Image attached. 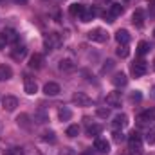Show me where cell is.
<instances>
[{
  "mask_svg": "<svg viewBox=\"0 0 155 155\" xmlns=\"http://www.w3.org/2000/svg\"><path fill=\"white\" fill-rule=\"evenodd\" d=\"M60 43H61V38H60L58 33H49V35L43 36V45H45L47 51H54V49H58Z\"/></svg>",
  "mask_w": 155,
  "mask_h": 155,
  "instance_id": "cell-1",
  "label": "cell"
},
{
  "mask_svg": "<svg viewBox=\"0 0 155 155\" xmlns=\"http://www.w3.org/2000/svg\"><path fill=\"white\" fill-rule=\"evenodd\" d=\"M88 40L90 41H96V43H105L107 40H108V33L107 31H103V29H92V31H88Z\"/></svg>",
  "mask_w": 155,
  "mask_h": 155,
  "instance_id": "cell-2",
  "label": "cell"
},
{
  "mask_svg": "<svg viewBox=\"0 0 155 155\" xmlns=\"http://www.w3.org/2000/svg\"><path fill=\"white\" fill-rule=\"evenodd\" d=\"M130 71H132V74H134L135 78H141V76H144V74H146L148 65H146V61H144V60H135V61L132 63Z\"/></svg>",
  "mask_w": 155,
  "mask_h": 155,
  "instance_id": "cell-3",
  "label": "cell"
},
{
  "mask_svg": "<svg viewBox=\"0 0 155 155\" xmlns=\"http://www.w3.org/2000/svg\"><path fill=\"white\" fill-rule=\"evenodd\" d=\"M25 54H27V47H25V45H15V47L11 49V58H13L15 61H22V60L25 58Z\"/></svg>",
  "mask_w": 155,
  "mask_h": 155,
  "instance_id": "cell-4",
  "label": "cell"
},
{
  "mask_svg": "<svg viewBox=\"0 0 155 155\" xmlns=\"http://www.w3.org/2000/svg\"><path fill=\"white\" fill-rule=\"evenodd\" d=\"M2 107H4V110L13 112V110H16V107H18V99H16L15 96H4V97H2Z\"/></svg>",
  "mask_w": 155,
  "mask_h": 155,
  "instance_id": "cell-5",
  "label": "cell"
},
{
  "mask_svg": "<svg viewBox=\"0 0 155 155\" xmlns=\"http://www.w3.org/2000/svg\"><path fill=\"white\" fill-rule=\"evenodd\" d=\"M128 144H130V150L139 152V150H141V146H143V139H141V135H139L137 132H132V134H130V137H128Z\"/></svg>",
  "mask_w": 155,
  "mask_h": 155,
  "instance_id": "cell-6",
  "label": "cell"
},
{
  "mask_svg": "<svg viewBox=\"0 0 155 155\" xmlns=\"http://www.w3.org/2000/svg\"><path fill=\"white\" fill-rule=\"evenodd\" d=\"M152 121H155V108L152 110H144L137 116V123L139 124H150Z\"/></svg>",
  "mask_w": 155,
  "mask_h": 155,
  "instance_id": "cell-7",
  "label": "cell"
},
{
  "mask_svg": "<svg viewBox=\"0 0 155 155\" xmlns=\"http://www.w3.org/2000/svg\"><path fill=\"white\" fill-rule=\"evenodd\" d=\"M72 103L78 105V107H88L92 101H90V97H88L85 92H76V94L72 96Z\"/></svg>",
  "mask_w": 155,
  "mask_h": 155,
  "instance_id": "cell-8",
  "label": "cell"
},
{
  "mask_svg": "<svg viewBox=\"0 0 155 155\" xmlns=\"http://www.w3.org/2000/svg\"><path fill=\"white\" fill-rule=\"evenodd\" d=\"M24 88H25V92L31 94V96L38 92V85H36V81L31 76H24Z\"/></svg>",
  "mask_w": 155,
  "mask_h": 155,
  "instance_id": "cell-9",
  "label": "cell"
},
{
  "mask_svg": "<svg viewBox=\"0 0 155 155\" xmlns=\"http://www.w3.org/2000/svg\"><path fill=\"white\" fill-rule=\"evenodd\" d=\"M121 92H117V90H114V92H110L108 96H107V105L108 107H112V108H117V107H121Z\"/></svg>",
  "mask_w": 155,
  "mask_h": 155,
  "instance_id": "cell-10",
  "label": "cell"
},
{
  "mask_svg": "<svg viewBox=\"0 0 155 155\" xmlns=\"http://www.w3.org/2000/svg\"><path fill=\"white\" fill-rule=\"evenodd\" d=\"M96 15H97V11H96L94 7H87V5H83V11L79 13V16H78V18H79L81 22H90Z\"/></svg>",
  "mask_w": 155,
  "mask_h": 155,
  "instance_id": "cell-11",
  "label": "cell"
},
{
  "mask_svg": "<svg viewBox=\"0 0 155 155\" xmlns=\"http://www.w3.org/2000/svg\"><path fill=\"white\" fill-rule=\"evenodd\" d=\"M94 150L97 153H108L110 152V143L107 139H96L94 141Z\"/></svg>",
  "mask_w": 155,
  "mask_h": 155,
  "instance_id": "cell-12",
  "label": "cell"
},
{
  "mask_svg": "<svg viewBox=\"0 0 155 155\" xmlns=\"http://www.w3.org/2000/svg\"><path fill=\"white\" fill-rule=\"evenodd\" d=\"M43 92H45L47 96H58V94H60V85L54 83V81H49V83H45Z\"/></svg>",
  "mask_w": 155,
  "mask_h": 155,
  "instance_id": "cell-13",
  "label": "cell"
},
{
  "mask_svg": "<svg viewBox=\"0 0 155 155\" xmlns=\"http://www.w3.org/2000/svg\"><path fill=\"white\" fill-rule=\"evenodd\" d=\"M29 67H31V69H36V71L41 69V67H43V56L38 54V52L33 54V56L29 58Z\"/></svg>",
  "mask_w": 155,
  "mask_h": 155,
  "instance_id": "cell-14",
  "label": "cell"
},
{
  "mask_svg": "<svg viewBox=\"0 0 155 155\" xmlns=\"http://www.w3.org/2000/svg\"><path fill=\"white\" fill-rule=\"evenodd\" d=\"M116 40L119 45H126L128 41H130V33L126 31V29H119L116 33Z\"/></svg>",
  "mask_w": 155,
  "mask_h": 155,
  "instance_id": "cell-15",
  "label": "cell"
},
{
  "mask_svg": "<svg viewBox=\"0 0 155 155\" xmlns=\"http://www.w3.org/2000/svg\"><path fill=\"white\" fill-rule=\"evenodd\" d=\"M128 124V117L124 116V114H119V116L114 117V121H112V126L116 128V130H119V128H124Z\"/></svg>",
  "mask_w": 155,
  "mask_h": 155,
  "instance_id": "cell-16",
  "label": "cell"
},
{
  "mask_svg": "<svg viewBox=\"0 0 155 155\" xmlns=\"http://www.w3.org/2000/svg\"><path fill=\"white\" fill-rule=\"evenodd\" d=\"M2 36H4V40H5L7 43H16V41H18V35H16L15 29H5V31L2 33Z\"/></svg>",
  "mask_w": 155,
  "mask_h": 155,
  "instance_id": "cell-17",
  "label": "cell"
},
{
  "mask_svg": "<svg viewBox=\"0 0 155 155\" xmlns=\"http://www.w3.org/2000/svg\"><path fill=\"white\" fill-rule=\"evenodd\" d=\"M11 76H13L11 67L2 63V65H0V79H2V81H7V79H11Z\"/></svg>",
  "mask_w": 155,
  "mask_h": 155,
  "instance_id": "cell-18",
  "label": "cell"
},
{
  "mask_svg": "<svg viewBox=\"0 0 155 155\" xmlns=\"http://www.w3.org/2000/svg\"><path fill=\"white\" fill-rule=\"evenodd\" d=\"M112 83H114L116 87H124V85L128 83V78L124 76L123 72H117V74H114V78H112Z\"/></svg>",
  "mask_w": 155,
  "mask_h": 155,
  "instance_id": "cell-19",
  "label": "cell"
},
{
  "mask_svg": "<svg viewBox=\"0 0 155 155\" xmlns=\"http://www.w3.org/2000/svg\"><path fill=\"white\" fill-rule=\"evenodd\" d=\"M132 22H134L137 27H141V25H143V22H144V13H143V9H137V11L134 13Z\"/></svg>",
  "mask_w": 155,
  "mask_h": 155,
  "instance_id": "cell-20",
  "label": "cell"
},
{
  "mask_svg": "<svg viewBox=\"0 0 155 155\" xmlns=\"http://www.w3.org/2000/svg\"><path fill=\"white\" fill-rule=\"evenodd\" d=\"M16 123L22 128H31V121H29V116L27 114H20V116L16 117Z\"/></svg>",
  "mask_w": 155,
  "mask_h": 155,
  "instance_id": "cell-21",
  "label": "cell"
},
{
  "mask_svg": "<svg viewBox=\"0 0 155 155\" xmlns=\"http://www.w3.org/2000/svg\"><path fill=\"white\" fill-rule=\"evenodd\" d=\"M60 71L61 72H71V71H74V63L71 60H61L60 61Z\"/></svg>",
  "mask_w": 155,
  "mask_h": 155,
  "instance_id": "cell-22",
  "label": "cell"
},
{
  "mask_svg": "<svg viewBox=\"0 0 155 155\" xmlns=\"http://www.w3.org/2000/svg\"><path fill=\"white\" fill-rule=\"evenodd\" d=\"M101 130H103V126H101V124H88L87 134H88L90 137H96V135H99V134H101Z\"/></svg>",
  "mask_w": 155,
  "mask_h": 155,
  "instance_id": "cell-23",
  "label": "cell"
},
{
  "mask_svg": "<svg viewBox=\"0 0 155 155\" xmlns=\"http://www.w3.org/2000/svg\"><path fill=\"white\" fill-rule=\"evenodd\" d=\"M33 121H36L38 124H41V123H47V121H49V116H47L45 110H38V112L35 114V117H33Z\"/></svg>",
  "mask_w": 155,
  "mask_h": 155,
  "instance_id": "cell-24",
  "label": "cell"
},
{
  "mask_svg": "<svg viewBox=\"0 0 155 155\" xmlns=\"http://www.w3.org/2000/svg\"><path fill=\"white\" fill-rule=\"evenodd\" d=\"M110 15L116 18L119 15H123V5L121 4H110Z\"/></svg>",
  "mask_w": 155,
  "mask_h": 155,
  "instance_id": "cell-25",
  "label": "cell"
},
{
  "mask_svg": "<svg viewBox=\"0 0 155 155\" xmlns=\"http://www.w3.org/2000/svg\"><path fill=\"white\" fill-rule=\"evenodd\" d=\"M148 51H150V45H148L146 41H139V45H137V54H139V56H144Z\"/></svg>",
  "mask_w": 155,
  "mask_h": 155,
  "instance_id": "cell-26",
  "label": "cell"
},
{
  "mask_svg": "<svg viewBox=\"0 0 155 155\" xmlns=\"http://www.w3.org/2000/svg\"><path fill=\"white\" fill-rule=\"evenodd\" d=\"M81 11H83V5H81V4H72V5L69 7V13H71L72 16H79Z\"/></svg>",
  "mask_w": 155,
  "mask_h": 155,
  "instance_id": "cell-27",
  "label": "cell"
},
{
  "mask_svg": "<svg viewBox=\"0 0 155 155\" xmlns=\"http://www.w3.org/2000/svg\"><path fill=\"white\" fill-rule=\"evenodd\" d=\"M58 116H60V119H61V121H69V119L72 117V112H71L69 108H61V110L58 112Z\"/></svg>",
  "mask_w": 155,
  "mask_h": 155,
  "instance_id": "cell-28",
  "label": "cell"
},
{
  "mask_svg": "<svg viewBox=\"0 0 155 155\" xmlns=\"http://www.w3.org/2000/svg\"><path fill=\"white\" fill-rule=\"evenodd\" d=\"M128 54H130V49H128L126 45H119V47H117V56H119V58H126Z\"/></svg>",
  "mask_w": 155,
  "mask_h": 155,
  "instance_id": "cell-29",
  "label": "cell"
},
{
  "mask_svg": "<svg viewBox=\"0 0 155 155\" xmlns=\"http://www.w3.org/2000/svg\"><path fill=\"white\" fill-rule=\"evenodd\" d=\"M43 141L54 144V143H56V134H54V132H45V134H43Z\"/></svg>",
  "mask_w": 155,
  "mask_h": 155,
  "instance_id": "cell-30",
  "label": "cell"
},
{
  "mask_svg": "<svg viewBox=\"0 0 155 155\" xmlns=\"http://www.w3.org/2000/svg\"><path fill=\"white\" fill-rule=\"evenodd\" d=\"M78 134H79V126H78V124H71V126L67 128V135H69V137H76Z\"/></svg>",
  "mask_w": 155,
  "mask_h": 155,
  "instance_id": "cell-31",
  "label": "cell"
},
{
  "mask_svg": "<svg viewBox=\"0 0 155 155\" xmlns=\"http://www.w3.org/2000/svg\"><path fill=\"white\" fill-rule=\"evenodd\" d=\"M146 143H148V144H153L155 143V128H152V130L146 134Z\"/></svg>",
  "mask_w": 155,
  "mask_h": 155,
  "instance_id": "cell-32",
  "label": "cell"
},
{
  "mask_svg": "<svg viewBox=\"0 0 155 155\" xmlns=\"http://www.w3.org/2000/svg\"><path fill=\"white\" fill-rule=\"evenodd\" d=\"M96 114H97L99 117H103V119H107V117L110 116V110H108V108H97Z\"/></svg>",
  "mask_w": 155,
  "mask_h": 155,
  "instance_id": "cell-33",
  "label": "cell"
},
{
  "mask_svg": "<svg viewBox=\"0 0 155 155\" xmlns=\"http://www.w3.org/2000/svg\"><path fill=\"white\" fill-rule=\"evenodd\" d=\"M130 99L137 103V101H141V99H143V94H141L139 90H135V92H132V96H130Z\"/></svg>",
  "mask_w": 155,
  "mask_h": 155,
  "instance_id": "cell-34",
  "label": "cell"
},
{
  "mask_svg": "<svg viewBox=\"0 0 155 155\" xmlns=\"http://www.w3.org/2000/svg\"><path fill=\"white\" fill-rule=\"evenodd\" d=\"M112 69H114V61H112V60H108V61L103 65V72H108V71H112Z\"/></svg>",
  "mask_w": 155,
  "mask_h": 155,
  "instance_id": "cell-35",
  "label": "cell"
},
{
  "mask_svg": "<svg viewBox=\"0 0 155 155\" xmlns=\"http://www.w3.org/2000/svg\"><path fill=\"white\" fill-rule=\"evenodd\" d=\"M114 141H116V143L124 141V135H123V132H119V130H117V132H114Z\"/></svg>",
  "mask_w": 155,
  "mask_h": 155,
  "instance_id": "cell-36",
  "label": "cell"
},
{
  "mask_svg": "<svg viewBox=\"0 0 155 155\" xmlns=\"http://www.w3.org/2000/svg\"><path fill=\"white\" fill-rule=\"evenodd\" d=\"M4 155H24V153H22V150H20V148H13V150L5 152Z\"/></svg>",
  "mask_w": 155,
  "mask_h": 155,
  "instance_id": "cell-37",
  "label": "cell"
},
{
  "mask_svg": "<svg viewBox=\"0 0 155 155\" xmlns=\"http://www.w3.org/2000/svg\"><path fill=\"white\" fill-rule=\"evenodd\" d=\"M5 43H7V41L4 40V36H2V35H0V49H4V47H5Z\"/></svg>",
  "mask_w": 155,
  "mask_h": 155,
  "instance_id": "cell-38",
  "label": "cell"
},
{
  "mask_svg": "<svg viewBox=\"0 0 155 155\" xmlns=\"http://www.w3.org/2000/svg\"><path fill=\"white\" fill-rule=\"evenodd\" d=\"M152 5H155V0H152Z\"/></svg>",
  "mask_w": 155,
  "mask_h": 155,
  "instance_id": "cell-39",
  "label": "cell"
},
{
  "mask_svg": "<svg viewBox=\"0 0 155 155\" xmlns=\"http://www.w3.org/2000/svg\"><path fill=\"white\" fill-rule=\"evenodd\" d=\"M153 36H155V29H153Z\"/></svg>",
  "mask_w": 155,
  "mask_h": 155,
  "instance_id": "cell-40",
  "label": "cell"
},
{
  "mask_svg": "<svg viewBox=\"0 0 155 155\" xmlns=\"http://www.w3.org/2000/svg\"><path fill=\"white\" fill-rule=\"evenodd\" d=\"M153 67H155V61H153Z\"/></svg>",
  "mask_w": 155,
  "mask_h": 155,
  "instance_id": "cell-41",
  "label": "cell"
}]
</instances>
